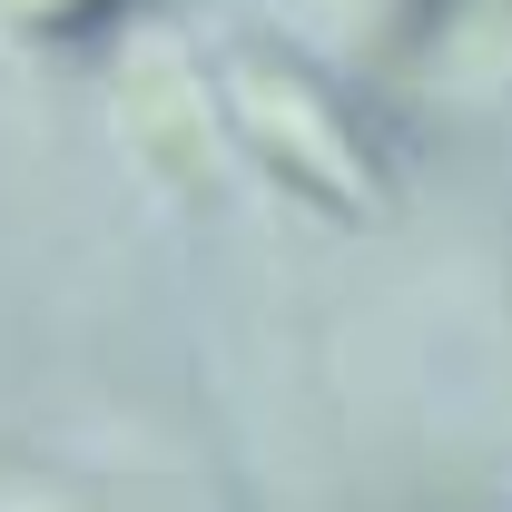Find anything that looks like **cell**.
I'll return each instance as SVG.
<instances>
[{"mask_svg":"<svg viewBox=\"0 0 512 512\" xmlns=\"http://www.w3.org/2000/svg\"><path fill=\"white\" fill-rule=\"evenodd\" d=\"M237 119H247V138L296 178V188H316L325 207H375V178H365L355 128L335 119L306 79H286V69H247V79H237Z\"/></svg>","mask_w":512,"mask_h":512,"instance_id":"6da1fadb","label":"cell"},{"mask_svg":"<svg viewBox=\"0 0 512 512\" xmlns=\"http://www.w3.org/2000/svg\"><path fill=\"white\" fill-rule=\"evenodd\" d=\"M0 10H10L20 30H99L119 0H0Z\"/></svg>","mask_w":512,"mask_h":512,"instance_id":"7a4b0ae2","label":"cell"},{"mask_svg":"<svg viewBox=\"0 0 512 512\" xmlns=\"http://www.w3.org/2000/svg\"><path fill=\"white\" fill-rule=\"evenodd\" d=\"M444 20H453V0H404V30H394V50H424Z\"/></svg>","mask_w":512,"mask_h":512,"instance_id":"3957f363","label":"cell"}]
</instances>
